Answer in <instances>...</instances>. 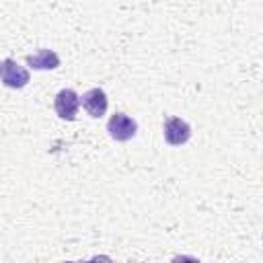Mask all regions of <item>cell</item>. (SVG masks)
Instances as JSON below:
<instances>
[{
	"mask_svg": "<svg viewBox=\"0 0 263 263\" xmlns=\"http://www.w3.org/2000/svg\"><path fill=\"white\" fill-rule=\"evenodd\" d=\"M107 132H109V136H111L113 140H117V142H127V140H132V138L136 136L138 123H136L132 117H127L125 113H115V115H111V119H109V123H107Z\"/></svg>",
	"mask_w": 263,
	"mask_h": 263,
	"instance_id": "2",
	"label": "cell"
},
{
	"mask_svg": "<svg viewBox=\"0 0 263 263\" xmlns=\"http://www.w3.org/2000/svg\"><path fill=\"white\" fill-rule=\"evenodd\" d=\"M64 263H76V261H64ZM86 263H111L109 257H95L92 261H86Z\"/></svg>",
	"mask_w": 263,
	"mask_h": 263,
	"instance_id": "8",
	"label": "cell"
},
{
	"mask_svg": "<svg viewBox=\"0 0 263 263\" xmlns=\"http://www.w3.org/2000/svg\"><path fill=\"white\" fill-rule=\"evenodd\" d=\"M171 263H201V261L195 259V257H191V255H177V257H173Z\"/></svg>",
	"mask_w": 263,
	"mask_h": 263,
	"instance_id": "7",
	"label": "cell"
},
{
	"mask_svg": "<svg viewBox=\"0 0 263 263\" xmlns=\"http://www.w3.org/2000/svg\"><path fill=\"white\" fill-rule=\"evenodd\" d=\"M27 64L33 70H55L60 66V58L53 49H39L37 53L27 55Z\"/></svg>",
	"mask_w": 263,
	"mask_h": 263,
	"instance_id": "6",
	"label": "cell"
},
{
	"mask_svg": "<svg viewBox=\"0 0 263 263\" xmlns=\"http://www.w3.org/2000/svg\"><path fill=\"white\" fill-rule=\"evenodd\" d=\"M191 138V127L179 117H166L164 119V140L171 146H181Z\"/></svg>",
	"mask_w": 263,
	"mask_h": 263,
	"instance_id": "3",
	"label": "cell"
},
{
	"mask_svg": "<svg viewBox=\"0 0 263 263\" xmlns=\"http://www.w3.org/2000/svg\"><path fill=\"white\" fill-rule=\"evenodd\" d=\"M80 103H82L80 97H78L72 88H62V90L55 95V99H53V109H55V113H58L62 119L74 121Z\"/></svg>",
	"mask_w": 263,
	"mask_h": 263,
	"instance_id": "1",
	"label": "cell"
},
{
	"mask_svg": "<svg viewBox=\"0 0 263 263\" xmlns=\"http://www.w3.org/2000/svg\"><path fill=\"white\" fill-rule=\"evenodd\" d=\"M80 101H82V107L86 109V113L90 117H103L105 111H107V105H109L107 95H105L103 88H90V90H86L80 97Z\"/></svg>",
	"mask_w": 263,
	"mask_h": 263,
	"instance_id": "5",
	"label": "cell"
},
{
	"mask_svg": "<svg viewBox=\"0 0 263 263\" xmlns=\"http://www.w3.org/2000/svg\"><path fill=\"white\" fill-rule=\"evenodd\" d=\"M2 82L8 88H23L29 82V72L23 66H18L14 60L6 58L2 62Z\"/></svg>",
	"mask_w": 263,
	"mask_h": 263,
	"instance_id": "4",
	"label": "cell"
}]
</instances>
